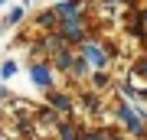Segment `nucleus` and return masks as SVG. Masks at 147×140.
<instances>
[{"instance_id": "1", "label": "nucleus", "mask_w": 147, "mask_h": 140, "mask_svg": "<svg viewBox=\"0 0 147 140\" xmlns=\"http://www.w3.org/2000/svg\"><path fill=\"white\" fill-rule=\"evenodd\" d=\"M121 117H124V124H127V127H131V130H134V134H141V124H137V114H131V111H127V108H124V111H121Z\"/></svg>"}, {"instance_id": "2", "label": "nucleus", "mask_w": 147, "mask_h": 140, "mask_svg": "<svg viewBox=\"0 0 147 140\" xmlns=\"http://www.w3.org/2000/svg\"><path fill=\"white\" fill-rule=\"evenodd\" d=\"M33 78H36V85H49V68L36 65V68H33Z\"/></svg>"}, {"instance_id": "3", "label": "nucleus", "mask_w": 147, "mask_h": 140, "mask_svg": "<svg viewBox=\"0 0 147 140\" xmlns=\"http://www.w3.org/2000/svg\"><path fill=\"white\" fill-rule=\"evenodd\" d=\"M65 36H69V39H79V36H82V26H79V23H65Z\"/></svg>"}, {"instance_id": "4", "label": "nucleus", "mask_w": 147, "mask_h": 140, "mask_svg": "<svg viewBox=\"0 0 147 140\" xmlns=\"http://www.w3.org/2000/svg\"><path fill=\"white\" fill-rule=\"evenodd\" d=\"M85 52H88V59H92V62H98V65H105V56H101V52L95 49V46H88V49H85Z\"/></svg>"}, {"instance_id": "5", "label": "nucleus", "mask_w": 147, "mask_h": 140, "mask_svg": "<svg viewBox=\"0 0 147 140\" xmlns=\"http://www.w3.org/2000/svg\"><path fill=\"white\" fill-rule=\"evenodd\" d=\"M75 7H79V3H62V7H59V13H62V16H72Z\"/></svg>"}, {"instance_id": "6", "label": "nucleus", "mask_w": 147, "mask_h": 140, "mask_svg": "<svg viewBox=\"0 0 147 140\" xmlns=\"http://www.w3.org/2000/svg\"><path fill=\"white\" fill-rule=\"evenodd\" d=\"M13 72H16V65H13V62H7V65H3V78H10Z\"/></svg>"}, {"instance_id": "7", "label": "nucleus", "mask_w": 147, "mask_h": 140, "mask_svg": "<svg viewBox=\"0 0 147 140\" xmlns=\"http://www.w3.org/2000/svg\"><path fill=\"white\" fill-rule=\"evenodd\" d=\"M62 137H65V140H75V130H72V127H62Z\"/></svg>"}, {"instance_id": "8", "label": "nucleus", "mask_w": 147, "mask_h": 140, "mask_svg": "<svg viewBox=\"0 0 147 140\" xmlns=\"http://www.w3.org/2000/svg\"><path fill=\"white\" fill-rule=\"evenodd\" d=\"M137 75H147V62H141V65H137Z\"/></svg>"}, {"instance_id": "9", "label": "nucleus", "mask_w": 147, "mask_h": 140, "mask_svg": "<svg viewBox=\"0 0 147 140\" xmlns=\"http://www.w3.org/2000/svg\"><path fill=\"white\" fill-rule=\"evenodd\" d=\"M88 140H105V137H101V134H92V137H88Z\"/></svg>"}, {"instance_id": "10", "label": "nucleus", "mask_w": 147, "mask_h": 140, "mask_svg": "<svg viewBox=\"0 0 147 140\" xmlns=\"http://www.w3.org/2000/svg\"><path fill=\"white\" fill-rule=\"evenodd\" d=\"M144 23H147V13H144Z\"/></svg>"}]
</instances>
